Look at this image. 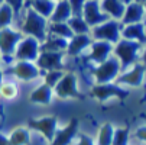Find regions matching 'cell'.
Listing matches in <instances>:
<instances>
[{
	"label": "cell",
	"mask_w": 146,
	"mask_h": 145,
	"mask_svg": "<svg viewBox=\"0 0 146 145\" xmlns=\"http://www.w3.org/2000/svg\"><path fill=\"white\" fill-rule=\"evenodd\" d=\"M25 19L20 25V32L26 36L36 38L39 42H44L48 36V23L49 20L42 17L39 13H36L32 7H25Z\"/></svg>",
	"instance_id": "6da1fadb"
},
{
	"label": "cell",
	"mask_w": 146,
	"mask_h": 145,
	"mask_svg": "<svg viewBox=\"0 0 146 145\" xmlns=\"http://www.w3.org/2000/svg\"><path fill=\"white\" fill-rule=\"evenodd\" d=\"M140 47H142V44L136 42V41L124 39V38H120L114 44L113 52H114V57L119 59V63L121 65V71L127 70L129 67L136 64Z\"/></svg>",
	"instance_id": "7a4b0ae2"
},
{
	"label": "cell",
	"mask_w": 146,
	"mask_h": 145,
	"mask_svg": "<svg viewBox=\"0 0 146 145\" xmlns=\"http://www.w3.org/2000/svg\"><path fill=\"white\" fill-rule=\"evenodd\" d=\"M121 73V65L119 59L111 55L106 61L97 64V67L93 70V77L96 84H106V83H113Z\"/></svg>",
	"instance_id": "3957f363"
},
{
	"label": "cell",
	"mask_w": 146,
	"mask_h": 145,
	"mask_svg": "<svg viewBox=\"0 0 146 145\" xmlns=\"http://www.w3.org/2000/svg\"><path fill=\"white\" fill-rule=\"evenodd\" d=\"M121 23L114 19H107L106 22H103L94 28H91L90 35L96 41H107L110 44H116L121 38Z\"/></svg>",
	"instance_id": "277c9868"
},
{
	"label": "cell",
	"mask_w": 146,
	"mask_h": 145,
	"mask_svg": "<svg viewBox=\"0 0 146 145\" xmlns=\"http://www.w3.org/2000/svg\"><path fill=\"white\" fill-rule=\"evenodd\" d=\"M54 96L59 99H81L82 94L78 90V77L75 73H64L62 78L54 87Z\"/></svg>",
	"instance_id": "5b68a950"
},
{
	"label": "cell",
	"mask_w": 146,
	"mask_h": 145,
	"mask_svg": "<svg viewBox=\"0 0 146 145\" xmlns=\"http://www.w3.org/2000/svg\"><path fill=\"white\" fill-rule=\"evenodd\" d=\"M39 52H40L39 41L32 36H25L17 44L13 58H15V61H32V63H35Z\"/></svg>",
	"instance_id": "8992f818"
},
{
	"label": "cell",
	"mask_w": 146,
	"mask_h": 145,
	"mask_svg": "<svg viewBox=\"0 0 146 145\" xmlns=\"http://www.w3.org/2000/svg\"><path fill=\"white\" fill-rule=\"evenodd\" d=\"M28 128L31 131H36L38 134H40L51 144L55 134H56V129H58V119L55 116H51V115L31 119L28 122Z\"/></svg>",
	"instance_id": "52a82bcc"
},
{
	"label": "cell",
	"mask_w": 146,
	"mask_h": 145,
	"mask_svg": "<svg viewBox=\"0 0 146 145\" xmlns=\"http://www.w3.org/2000/svg\"><path fill=\"white\" fill-rule=\"evenodd\" d=\"M129 94L127 90H124L117 83H106V84H96L91 89V96L98 102H107L110 99L119 97L123 99Z\"/></svg>",
	"instance_id": "ba28073f"
},
{
	"label": "cell",
	"mask_w": 146,
	"mask_h": 145,
	"mask_svg": "<svg viewBox=\"0 0 146 145\" xmlns=\"http://www.w3.org/2000/svg\"><path fill=\"white\" fill-rule=\"evenodd\" d=\"M23 38V33L13 28L0 29V54L2 57H13L17 44Z\"/></svg>",
	"instance_id": "9c48e42d"
},
{
	"label": "cell",
	"mask_w": 146,
	"mask_h": 145,
	"mask_svg": "<svg viewBox=\"0 0 146 145\" xmlns=\"http://www.w3.org/2000/svg\"><path fill=\"white\" fill-rule=\"evenodd\" d=\"M82 17L87 22L90 28H94L103 22H106L107 19H110L106 13H104L100 7V0H87L84 9H82Z\"/></svg>",
	"instance_id": "30bf717a"
},
{
	"label": "cell",
	"mask_w": 146,
	"mask_h": 145,
	"mask_svg": "<svg viewBox=\"0 0 146 145\" xmlns=\"http://www.w3.org/2000/svg\"><path fill=\"white\" fill-rule=\"evenodd\" d=\"M64 54L65 52H54V51H40L35 64L40 71H51V70H62L64 64Z\"/></svg>",
	"instance_id": "8fae6325"
},
{
	"label": "cell",
	"mask_w": 146,
	"mask_h": 145,
	"mask_svg": "<svg viewBox=\"0 0 146 145\" xmlns=\"http://www.w3.org/2000/svg\"><path fill=\"white\" fill-rule=\"evenodd\" d=\"M145 78V65L143 64H133L129 70H124L119 74L116 78L117 84L123 86H132V87H139Z\"/></svg>",
	"instance_id": "7c38bea8"
},
{
	"label": "cell",
	"mask_w": 146,
	"mask_h": 145,
	"mask_svg": "<svg viewBox=\"0 0 146 145\" xmlns=\"http://www.w3.org/2000/svg\"><path fill=\"white\" fill-rule=\"evenodd\" d=\"M12 73L20 81H32L40 76V70L32 61H16L12 67Z\"/></svg>",
	"instance_id": "4fadbf2b"
},
{
	"label": "cell",
	"mask_w": 146,
	"mask_h": 145,
	"mask_svg": "<svg viewBox=\"0 0 146 145\" xmlns=\"http://www.w3.org/2000/svg\"><path fill=\"white\" fill-rule=\"evenodd\" d=\"M78 134V120L72 118L62 129H56V134L49 145H71Z\"/></svg>",
	"instance_id": "5bb4252c"
},
{
	"label": "cell",
	"mask_w": 146,
	"mask_h": 145,
	"mask_svg": "<svg viewBox=\"0 0 146 145\" xmlns=\"http://www.w3.org/2000/svg\"><path fill=\"white\" fill-rule=\"evenodd\" d=\"M90 54L88 58L96 64H100L103 61H106L109 57H111L113 52V44L107 42V41H96L93 39V42L90 45Z\"/></svg>",
	"instance_id": "9a60e30c"
},
{
	"label": "cell",
	"mask_w": 146,
	"mask_h": 145,
	"mask_svg": "<svg viewBox=\"0 0 146 145\" xmlns=\"http://www.w3.org/2000/svg\"><path fill=\"white\" fill-rule=\"evenodd\" d=\"M93 42V38L90 33H81V35H74L68 41V47H67V54L70 57H78L84 52L86 49L90 48Z\"/></svg>",
	"instance_id": "2e32d148"
},
{
	"label": "cell",
	"mask_w": 146,
	"mask_h": 145,
	"mask_svg": "<svg viewBox=\"0 0 146 145\" xmlns=\"http://www.w3.org/2000/svg\"><path fill=\"white\" fill-rule=\"evenodd\" d=\"M145 17V9L143 5L132 2L129 5H126V9H124L123 17L120 20L121 25H132V23H140Z\"/></svg>",
	"instance_id": "e0dca14e"
},
{
	"label": "cell",
	"mask_w": 146,
	"mask_h": 145,
	"mask_svg": "<svg viewBox=\"0 0 146 145\" xmlns=\"http://www.w3.org/2000/svg\"><path fill=\"white\" fill-rule=\"evenodd\" d=\"M100 7L110 19L114 20H121L126 5L123 3V0H100Z\"/></svg>",
	"instance_id": "ac0fdd59"
},
{
	"label": "cell",
	"mask_w": 146,
	"mask_h": 145,
	"mask_svg": "<svg viewBox=\"0 0 146 145\" xmlns=\"http://www.w3.org/2000/svg\"><path fill=\"white\" fill-rule=\"evenodd\" d=\"M52 99H54V89L45 84V83L33 89L29 94V100L32 103H36V105H49Z\"/></svg>",
	"instance_id": "d6986e66"
},
{
	"label": "cell",
	"mask_w": 146,
	"mask_h": 145,
	"mask_svg": "<svg viewBox=\"0 0 146 145\" xmlns=\"http://www.w3.org/2000/svg\"><path fill=\"white\" fill-rule=\"evenodd\" d=\"M121 38L124 39H130V41H136L139 44H143L146 41V33H145V26L142 23H132V25H123L121 26V32H120Z\"/></svg>",
	"instance_id": "ffe728a7"
},
{
	"label": "cell",
	"mask_w": 146,
	"mask_h": 145,
	"mask_svg": "<svg viewBox=\"0 0 146 145\" xmlns=\"http://www.w3.org/2000/svg\"><path fill=\"white\" fill-rule=\"evenodd\" d=\"M68 47V39L48 35L44 42H40V51H54V52H65Z\"/></svg>",
	"instance_id": "44dd1931"
},
{
	"label": "cell",
	"mask_w": 146,
	"mask_h": 145,
	"mask_svg": "<svg viewBox=\"0 0 146 145\" xmlns=\"http://www.w3.org/2000/svg\"><path fill=\"white\" fill-rule=\"evenodd\" d=\"M72 16L71 7L68 0H59L55 5V9L49 17V22H68V19Z\"/></svg>",
	"instance_id": "7402d4cb"
},
{
	"label": "cell",
	"mask_w": 146,
	"mask_h": 145,
	"mask_svg": "<svg viewBox=\"0 0 146 145\" xmlns=\"http://www.w3.org/2000/svg\"><path fill=\"white\" fill-rule=\"evenodd\" d=\"M55 5H56V2H54V0H33V2L26 3V6L32 7L36 13H39L42 17H45L48 20L55 9Z\"/></svg>",
	"instance_id": "603a6c76"
},
{
	"label": "cell",
	"mask_w": 146,
	"mask_h": 145,
	"mask_svg": "<svg viewBox=\"0 0 146 145\" xmlns=\"http://www.w3.org/2000/svg\"><path fill=\"white\" fill-rule=\"evenodd\" d=\"M48 35L59 36V38H64L68 41L74 36V33L70 29L67 22H49L48 23Z\"/></svg>",
	"instance_id": "cb8c5ba5"
},
{
	"label": "cell",
	"mask_w": 146,
	"mask_h": 145,
	"mask_svg": "<svg viewBox=\"0 0 146 145\" xmlns=\"http://www.w3.org/2000/svg\"><path fill=\"white\" fill-rule=\"evenodd\" d=\"M10 145H29L31 142V129L28 126H19L12 131L9 135Z\"/></svg>",
	"instance_id": "d4e9b609"
},
{
	"label": "cell",
	"mask_w": 146,
	"mask_h": 145,
	"mask_svg": "<svg viewBox=\"0 0 146 145\" xmlns=\"http://www.w3.org/2000/svg\"><path fill=\"white\" fill-rule=\"evenodd\" d=\"M114 126L111 123H104L100 126L98 134H97V139H96V145H111L113 144V136H114Z\"/></svg>",
	"instance_id": "484cf974"
},
{
	"label": "cell",
	"mask_w": 146,
	"mask_h": 145,
	"mask_svg": "<svg viewBox=\"0 0 146 145\" xmlns=\"http://www.w3.org/2000/svg\"><path fill=\"white\" fill-rule=\"evenodd\" d=\"M68 26L72 31L74 35H81V33H90L91 28L87 25V22L84 20L82 16H71L68 19Z\"/></svg>",
	"instance_id": "4316f807"
},
{
	"label": "cell",
	"mask_w": 146,
	"mask_h": 145,
	"mask_svg": "<svg viewBox=\"0 0 146 145\" xmlns=\"http://www.w3.org/2000/svg\"><path fill=\"white\" fill-rule=\"evenodd\" d=\"M13 17H15L13 10L6 3H3L2 6H0V29L10 28V25L13 22Z\"/></svg>",
	"instance_id": "83f0119b"
},
{
	"label": "cell",
	"mask_w": 146,
	"mask_h": 145,
	"mask_svg": "<svg viewBox=\"0 0 146 145\" xmlns=\"http://www.w3.org/2000/svg\"><path fill=\"white\" fill-rule=\"evenodd\" d=\"M64 70H51V71H44L42 77H44V83L45 84H48L49 87H55L56 83L62 78V76H64Z\"/></svg>",
	"instance_id": "f1b7e54d"
},
{
	"label": "cell",
	"mask_w": 146,
	"mask_h": 145,
	"mask_svg": "<svg viewBox=\"0 0 146 145\" xmlns=\"http://www.w3.org/2000/svg\"><path fill=\"white\" fill-rule=\"evenodd\" d=\"M17 96V86L15 84V83H5L0 86V97L5 99V100H12Z\"/></svg>",
	"instance_id": "f546056e"
},
{
	"label": "cell",
	"mask_w": 146,
	"mask_h": 145,
	"mask_svg": "<svg viewBox=\"0 0 146 145\" xmlns=\"http://www.w3.org/2000/svg\"><path fill=\"white\" fill-rule=\"evenodd\" d=\"M129 138L130 132L127 128H116L111 145H129Z\"/></svg>",
	"instance_id": "4dcf8cb0"
},
{
	"label": "cell",
	"mask_w": 146,
	"mask_h": 145,
	"mask_svg": "<svg viewBox=\"0 0 146 145\" xmlns=\"http://www.w3.org/2000/svg\"><path fill=\"white\" fill-rule=\"evenodd\" d=\"M86 2L87 0H68L71 12H72V16H81L82 15V9H84Z\"/></svg>",
	"instance_id": "1f68e13d"
},
{
	"label": "cell",
	"mask_w": 146,
	"mask_h": 145,
	"mask_svg": "<svg viewBox=\"0 0 146 145\" xmlns=\"http://www.w3.org/2000/svg\"><path fill=\"white\" fill-rule=\"evenodd\" d=\"M5 3L13 10L15 16L22 12L23 7H26V2H25V0H5Z\"/></svg>",
	"instance_id": "d6a6232c"
},
{
	"label": "cell",
	"mask_w": 146,
	"mask_h": 145,
	"mask_svg": "<svg viewBox=\"0 0 146 145\" xmlns=\"http://www.w3.org/2000/svg\"><path fill=\"white\" fill-rule=\"evenodd\" d=\"M71 145H96V141L86 134H77Z\"/></svg>",
	"instance_id": "836d02e7"
},
{
	"label": "cell",
	"mask_w": 146,
	"mask_h": 145,
	"mask_svg": "<svg viewBox=\"0 0 146 145\" xmlns=\"http://www.w3.org/2000/svg\"><path fill=\"white\" fill-rule=\"evenodd\" d=\"M136 138L146 144V126H139L136 129Z\"/></svg>",
	"instance_id": "e575fe53"
},
{
	"label": "cell",
	"mask_w": 146,
	"mask_h": 145,
	"mask_svg": "<svg viewBox=\"0 0 146 145\" xmlns=\"http://www.w3.org/2000/svg\"><path fill=\"white\" fill-rule=\"evenodd\" d=\"M0 145H10V141H9V136L0 134Z\"/></svg>",
	"instance_id": "d590c367"
},
{
	"label": "cell",
	"mask_w": 146,
	"mask_h": 145,
	"mask_svg": "<svg viewBox=\"0 0 146 145\" xmlns=\"http://www.w3.org/2000/svg\"><path fill=\"white\" fill-rule=\"evenodd\" d=\"M3 77H5V76H3V70L0 68V86L3 84Z\"/></svg>",
	"instance_id": "8d00e7d4"
},
{
	"label": "cell",
	"mask_w": 146,
	"mask_h": 145,
	"mask_svg": "<svg viewBox=\"0 0 146 145\" xmlns=\"http://www.w3.org/2000/svg\"><path fill=\"white\" fill-rule=\"evenodd\" d=\"M142 59H143V63L146 64V49L143 51V55H142Z\"/></svg>",
	"instance_id": "74e56055"
},
{
	"label": "cell",
	"mask_w": 146,
	"mask_h": 145,
	"mask_svg": "<svg viewBox=\"0 0 146 145\" xmlns=\"http://www.w3.org/2000/svg\"><path fill=\"white\" fill-rule=\"evenodd\" d=\"M132 2H133V0H123L124 5H129V3H132Z\"/></svg>",
	"instance_id": "f35d334b"
},
{
	"label": "cell",
	"mask_w": 146,
	"mask_h": 145,
	"mask_svg": "<svg viewBox=\"0 0 146 145\" xmlns=\"http://www.w3.org/2000/svg\"><path fill=\"white\" fill-rule=\"evenodd\" d=\"M3 3H5V0H0V6H2Z\"/></svg>",
	"instance_id": "ab89813d"
},
{
	"label": "cell",
	"mask_w": 146,
	"mask_h": 145,
	"mask_svg": "<svg viewBox=\"0 0 146 145\" xmlns=\"http://www.w3.org/2000/svg\"><path fill=\"white\" fill-rule=\"evenodd\" d=\"M25 2H26V3H29V2H33V0H25Z\"/></svg>",
	"instance_id": "60d3db41"
},
{
	"label": "cell",
	"mask_w": 146,
	"mask_h": 145,
	"mask_svg": "<svg viewBox=\"0 0 146 145\" xmlns=\"http://www.w3.org/2000/svg\"><path fill=\"white\" fill-rule=\"evenodd\" d=\"M2 58H3V57H2V54H0V63H2Z\"/></svg>",
	"instance_id": "b9f144b4"
},
{
	"label": "cell",
	"mask_w": 146,
	"mask_h": 145,
	"mask_svg": "<svg viewBox=\"0 0 146 145\" xmlns=\"http://www.w3.org/2000/svg\"><path fill=\"white\" fill-rule=\"evenodd\" d=\"M54 2H59V0H54Z\"/></svg>",
	"instance_id": "7bdbcfd3"
}]
</instances>
